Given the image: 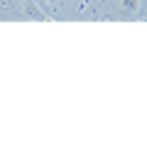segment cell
I'll return each instance as SVG.
<instances>
[{"mask_svg": "<svg viewBox=\"0 0 147 147\" xmlns=\"http://www.w3.org/2000/svg\"><path fill=\"white\" fill-rule=\"evenodd\" d=\"M140 7H142V0H118V15H123V17L137 15Z\"/></svg>", "mask_w": 147, "mask_h": 147, "instance_id": "6da1fadb", "label": "cell"}, {"mask_svg": "<svg viewBox=\"0 0 147 147\" xmlns=\"http://www.w3.org/2000/svg\"><path fill=\"white\" fill-rule=\"evenodd\" d=\"M25 17H32V20H49V15H44L42 7L37 5L34 0H25Z\"/></svg>", "mask_w": 147, "mask_h": 147, "instance_id": "7a4b0ae2", "label": "cell"}, {"mask_svg": "<svg viewBox=\"0 0 147 147\" xmlns=\"http://www.w3.org/2000/svg\"><path fill=\"white\" fill-rule=\"evenodd\" d=\"M15 3H17V0H0V15L12 12V10H15Z\"/></svg>", "mask_w": 147, "mask_h": 147, "instance_id": "3957f363", "label": "cell"}, {"mask_svg": "<svg viewBox=\"0 0 147 147\" xmlns=\"http://www.w3.org/2000/svg\"><path fill=\"white\" fill-rule=\"evenodd\" d=\"M44 3H49V5H57V0H44Z\"/></svg>", "mask_w": 147, "mask_h": 147, "instance_id": "277c9868", "label": "cell"}]
</instances>
